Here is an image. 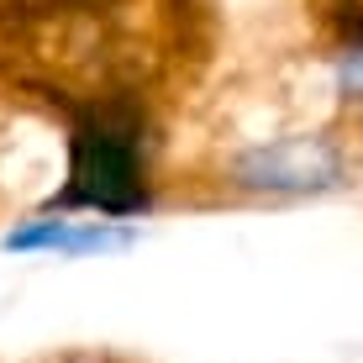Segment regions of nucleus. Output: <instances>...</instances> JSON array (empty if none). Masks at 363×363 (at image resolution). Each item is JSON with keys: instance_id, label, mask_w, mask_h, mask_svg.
Returning <instances> with one entry per match:
<instances>
[{"instance_id": "nucleus-1", "label": "nucleus", "mask_w": 363, "mask_h": 363, "mask_svg": "<svg viewBox=\"0 0 363 363\" xmlns=\"http://www.w3.org/2000/svg\"><path fill=\"white\" fill-rule=\"evenodd\" d=\"M48 211H100V216H143V116L127 106H95L74 121L69 137V184Z\"/></svg>"}, {"instance_id": "nucleus-2", "label": "nucleus", "mask_w": 363, "mask_h": 363, "mask_svg": "<svg viewBox=\"0 0 363 363\" xmlns=\"http://www.w3.org/2000/svg\"><path fill=\"white\" fill-rule=\"evenodd\" d=\"M237 184L258 195H327L342 184V153L327 137H274L232 164Z\"/></svg>"}, {"instance_id": "nucleus-4", "label": "nucleus", "mask_w": 363, "mask_h": 363, "mask_svg": "<svg viewBox=\"0 0 363 363\" xmlns=\"http://www.w3.org/2000/svg\"><path fill=\"white\" fill-rule=\"evenodd\" d=\"M337 90L363 100V43H347L342 58H337Z\"/></svg>"}, {"instance_id": "nucleus-3", "label": "nucleus", "mask_w": 363, "mask_h": 363, "mask_svg": "<svg viewBox=\"0 0 363 363\" xmlns=\"http://www.w3.org/2000/svg\"><path fill=\"white\" fill-rule=\"evenodd\" d=\"M137 242L132 227L116 221H69V216H43L32 227H16L6 237V253H64V258H95V253H127Z\"/></svg>"}]
</instances>
